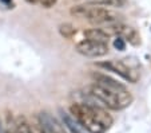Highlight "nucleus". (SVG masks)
<instances>
[{
	"label": "nucleus",
	"instance_id": "obj_1",
	"mask_svg": "<svg viewBox=\"0 0 151 133\" xmlns=\"http://www.w3.org/2000/svg\"><path fill=\"white\" fill-rule=\"evenodd\" d=\"M94 82L83 92L99 101L107 109L123 110L132 104V94L124 85L103 74H92Z\"/></svg>",
	"mask_w": 151,
	"mask_h": 133
},
{
	"label": "nucleus",
	"instance_id": "obj_2",
	"mask_svg": "<svg viewBox=\"0 0 151 133\" xmlns=\"http://www.w3.org/2000/svg\"><path fill=\"white\" fill-rule=\"evenodd\" d=\"M80 96L83 100L75 101L70 105V113L78 120L80 125L88 133H104L114 124L107 108H104L99 101L92 98L83 92Z\"/></svg>",
	"mask_w": 151,
	"mask_h": 133
},
{
	"label": "nucleus",
	"instance_id": "obj_3",
	"mask_svg": "<svg viewBox=\"0 0 151 133\" xmlns=\"http://www.w3.org/2000/svg\"><path fill=\"white\" fill-rule=\"evenodd\" d=\"M72 16L80 17V19H86L90 23L94 24H107L111 22L119 20V15L116 12L111 11L107 7L96 6V4H79V6H74L71 8Z\"/></svg>",
	"mask_w": 151,
	"mask_h": 133
},
{
	"label": "nucleus",
	"instance_id": "obj_4",
	"mask_svg": "<svg viewBox=\"0 0 151 133\" xmlns=\"http://www.w3.org/2000/svg\"><path fill=\"white\" fill-rule=\"evenodd\" d=\"M98 67H103V69L112 71L115 74L120 75L123 79L131 82V84H137L140 78L139 70L135 66L130 65L127 59H110V61H103L96 63Z\"/></svg>",
	"mask_w": 151,
	"mask_h": 133
},
{
	"label": "nucleus",
	"instance_id": "obj_5",
	"mask_svg": "<svg viewBox=\"0 0 151 133\" xmlns=\"http://www.w3.org/2000/svg\"><path fill=\"white\" fill-rule=\"evenodd\" d=\"M103 30H104L110 36H120L123 38L126 42H128L132 46H139L140 44V35L134 27L127 26V24L122 23V22H111V23L103 24Z\"/></svg>",
	"mask_w": 151,
	"mask_h": 133
},
{
	"label": "nucleus",
	"instance_id": "obj_6",
	"mask_svg": "<svg viewBox=\"0 0 151 133\" xmlns=\"http://www.w3.org/2000/svg\"><path fill=\"white\" fill-rule=\"evenodd\" d=\"M75 50L83 57L88 58H102L109 54V43H100V42L83 39L79 43H76Z\"/></svg>",
	"mask_w": 151,
	"mask_h": 133
},
{
	"label": "nucleus",
	"instance_id": "obj_7",
	"mask_svg": "<svg viewBox=\"0 0 151 133\" xmlns=\"http://www.w3.org/2000/svg\"><path fill=\"white\" fill-rule=\"evenodd\" d=\"M37 121L44 128L47 133H68V130L63 125V122L55 118L48 112H40L39 116H37Z\"/></svg>",
	"mask_w": 151,
	"mask_h": 133
},
{
	"label": "nucleus",
	"instance_id": "obj_8",
	"mask_svg": "<svg viewBox=\"0 0 151 133\" xmlns=\"http://www.w3.org/2000/svg\"><path fill=\"white\" fill-rule=\"evenodd\" d=\"M59 112H60V117H62L63 125L66 126V129L68 130L70 133H86V129L78 122V120L72 116L71 113L64 112L63 109H60Z\"/></svg>",
	"mask_w": 151,
	"mask_h": 133
},
{
	"label": "nucleus",
	"instance_id": "obj_9",
	"mask_svg": "<svg viewBox=\"0 0 151 133\" xmlns=\"http://www.w3.org/2000/svg\"><path fill=\"white\" fill-rule=\"evenodd\" d=\"M83 34H84V39L100 42V43H109V39H110V35L103 28H90V30H86Z\"/></svg>",
	"mask_w": 151,
	"mask_h": 133
},
{
	"label": "nucleus",
	"instance_id": "obj_10",
	"mask_svg": "<svg viewBox=\"0 0 151 133\" xmlns=\"http://www.w3.org/2000/svg\"><path fill=\"white\" fill-rule=\"evenodd\" d=\"M15 133H32L29 121L23 116H19L15 118Z\"/></svg>",
	"mask_w": 151,
	"mask_h": 133
},
{
	"label": "nucleus",
	"instance_id": "obj_11",
	"mask_svg": "<svg viewBox=\"0 0 151 133\" xmlns=\"http://www.w3.org/2000/svg\"><path fill=\"white\" fill-rule=\"evenodd\" d=\"M59 32L63 38L71 39V38H74V35L76 34V28H75L71 23H62L59 26Z\"/></svg>",
	"mask_w": 151,
	"mask_h": 133
},
{
	"label": "nucleus",
	"instance_id": "obj_12",
	"mask_svg": "<svg viewBox=\"0 0 151 133\" xmlns=\"http://www.w3.org/2000/svg\"><path fill=\"white\" fill-rule=\"evenodd\" d=\"M87 3L103 7H122L124 4V0H87Z\"/></svg>",
	"mask_w": 151,
	"mask_h": 133
},
{
	"label": "nucleus",
	"instance_id": "obj_13",
	"mask_svg": "<svg viewBox=\"0 0 151 133\" xmlns=\"http://www.w3.org/2000/svg\"><path fill=\"white\" fill-rule=\"evenodd\" d=\"M29 4H36V6H42L43 8H51L58 3V0H26Z\"/></svg>",
	"mask_w": 151,
	"mask_h": 133
},
{
	"label": "nucleus",
	"instance_id": "obj_14",
	"mask_svg": "<svg viewBox=\"0 0 151 133\" xmlns=\"http://www.w3.org/2000/svg\"><path fill=\"white\" fill-rule=\"evenodd\" d=\"M114 46H115V49H118L119 51H123V50H126V41L120 36H115Z\"/></svg>",
	"mask_w": 151,
	"mask_h": 133
},
{
	"label": "nucleus",
	"instance_id": "obj_15",
	"mask_svg": "<svg viewBox=\"0 0 151 133\" xmlns=\"http://www.w3.org/2000/svg\"><path fill=\"white\" fill-rule=\"evenodd\" d=\"M29 126H31V132L32 133H47L46 130H44V128L39 124V121H37V122H32V124L29 122Z\"/></svg>",
	"mask_w": 151,
	"mask_h": 133
},
{
	"label": "nucleus",
	"instance_id": "obj_16",
	"mask_svg": "<svg viewBox=\"0 0 151 133\" xmlns=\"http://www.w3.org/2000/svg\"><path fill=\"white\" fill-rule=\"evenodd\" d=\"M0 1H1V3H4V4H7V6H9V4L12 6V0H0Z\"/></svg>",
	"mask_w": 151,
	"mask_h": 133
},
{
	"label": "nucleus",
	"instance_id": "obj_17",
	"mask_svg": "<svg viewBox=\"0 0 151 133\" xmlns=\"http://www.w3.org/2000/svg\"><path fill=\"white\" fill-rule=\"evenodd\" d=\"M3 132V124H1V121H0V133Z\"/></svg>",
	"mask_w": 151,
	"mask_h": 133
}]
</instances>
